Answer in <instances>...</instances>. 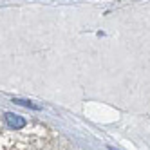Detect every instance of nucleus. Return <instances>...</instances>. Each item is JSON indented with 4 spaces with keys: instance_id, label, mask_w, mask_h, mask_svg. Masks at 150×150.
<instances>
[{
    "instance_id": "2",
    "label": "nucleus",
    "mask_w": 150,
    "mask_h": 150,
    "mask_svg": "<svg viewBox=\"0 0 150 150\" xmlns=\"http://www.w3.org/2000/svg\"><path fill=\"white\" fill-rule=\"evenodd\" d=\"M15 103H18V105H24V107H31V109H35V110H38V109H40L38 105L31 103V101H25V100H15Z\"/></svg>"
},
{
    "instance_id": "1",
    "label": "nucleus",
    "mask_w": 150,
    "mask_h": 150,
    "mask_svg": "<svg viewBox=\"0 0 150 150\" xmlns=\"http://www.w3.org/2000/svg\"><path fill=\"white\" fill-rule=\"evenodd\" d=\"M6 123L9 128H15V130H18V128H24L25 127V120L22 116H18V114H13V112H7L6 114Z\"/></svg>"
}]
</instances>
